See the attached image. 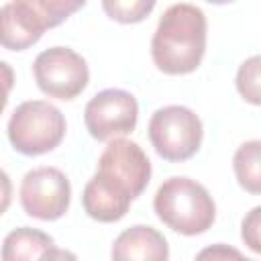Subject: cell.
Instances as JSON below:
<instances>
[{"label": "cell", "instance_id": "obj_1", "mask_svg": "<svg viewBox=\"0 0 261 261\" xmlns=\"http://www.w3.org/2000/svg\"><path fill=\"white\" fill-rule=\"evenodd\" d=\"M206 14L188 2L171 4L151 39V57L159 71L184 75L198 69L206 51Z\"/></svg>", "mask_w": 261, "mask_h": 261}, {"label": "cell", "instance_id": "obj_2", "mask_svg": "<svg viewBox=\"0 0 261 261\" xmlns=\"http://www.w3.org/2000/svg\"><path fill=\"white\" fill-rule=\"evenodd\" d=\"M153 210L167 228L186 237L206 232L216 220V204L208 190L186 175L169 177L159 186Z\"/></svg>", "mask_w": 261, "mask_h": 261}, {"label": "cell", "instance_id": "obj_3", "mask_svg": "<svg viewBox=\"0 0 261 261\" xmlns=\"http://www.w3.org/2000/svg\"><path fill=\"white\" fill-rule=\"evenodd\" d=\"M65 116L45 100H27L10 114L6 133L14 151L37 157L53 151L65 137Z\"/></svg>", "mask_w": 261, "mask_h": 261}, {"label": "cell", "instance_id": "obj_4", "mask_svg": "<svg viewBox=\"0 0 261 261\" xmlns=\"http://www.w3.org/2000/svg\"><path fill=\"white\" fill-rule=\"evenodd\" d=\"M94 177L116 196L133 202L151 179V161L135 141L116 137L102 151Z\"/></svg>", "mask_w": 261, "mask_h": 261}, {"label": "cell", "instance_id": "obj_5", "mask_svg": "<svg viewBox=\"0 0 261 261\" xmlns=\"http://www.w3.org/2000/svg\"><path fill=\"white\" fill-rule=\"evenodd\" d=\"M147 130L151 145L165 161H186L194 157L204 137L198 114L179 104H169L155 110Z\"/></svg>", "mask_w": 261, "mask_h": 261}, {"label": "cell", "instance_id": "obj_6", "mask_svg": "<svg viewBox=\"0 0 261 261\" xmlns=\"http://www.w3.org/2000/svg\"><path fill=\"white\" fill-rule=\"evenodd\" d=\"M33 73L39 90L57 100H73L90 80L86 59L69 47H51L37 55Z\"/></svg>", "mask_w": 261, "mask_h": 261}, {"label": "cell", "instance_id": "obj_7", "mask_svg": "<svg viewBox=\"0 0 261 261\" xmlns=\"http://www.w3.org/2000/svg\"><path fill=\"white\" fill-rule=\"evenodd\" d=\"M71 202V186L67 175L57 167H35L20 181V206L39 220L61 218Z\"/></svg>", "mask_w": 261, "mask_h": 261}, {"label": "cell", "instance_id": "obj_8", "mask_svg": "<svg viewBox=\"0 0 261 261\" xmlns=\"http://www.w3.org/2000/svg\"><path fill=\"white\" fill-rule=\"evenodd\" d=\"M139 118L137 98L118 88L98 92L84 110L88 133L98 141H110L135 130Z\"/></svg>", "mask_w": 261, "mask_h": 261}, {"label": "cell", "instance_id": "obj_9", "mask_svg": "<svg viewBox=\"0 0 261 261\" xmlns=\"http://www.w3.org/2000/svg\"><path fill=\"white\" fill-rule=\"evenodd\" d=\"M110 255L114 261H165L169 257V247L157 228L135 224L114 239Z\"/></svg>", "mask_w": 261, "mask_h": 261}, {"label": "cell", "instance_id": "obj_10", "mask_svg": "<svg viewBox=\"0 0 261 261\" xmlns=\"http://www.w3.org/2000/svg\"><path fill=\"white\" fill-rule=\"evenodd\" d=\"M43 33V24L22 2L12 0L0 8V47L8 51H24L33 47Z\"/></svg>", "mask_w": 261, "mask_h": 261}, {"label": "cell", "instance_id": "obj_11", "mask_svg": "<svg viewBox=\"0 0 261 261\" xmlns=\"http://www.w3.org/2000/svg\"><path fill=\"white\" fill-rule=\"evenodd\" d=\"M53 239L37 228L20 226L6 234L2 243L0 257L4 261H29V259H47L53 251Z\"/></svg>", "mask_w": 261, "mask_h": 261}, {"label": "cell", "instance_id": "obj_12", "mask_svg": "<svg viewBox=\"0 0 261 261\" xmlns=\"http://www.w3.org/2000/svg\"><path fill=\"white\" fill-rule=\"evenodd\" d=\"M261 141L253 139L243 143L232 157V169L237 175L239 186L249 194L261 192Z\"/></svg>", "mask_w": 261, "mask_h": 261}, {"label": "cell", "instance_id": "obj_13", "mask_svg": "<svg viewBox=\"0 0 261 261\" xmlns=\"http://www.w3.org/2000/svg\"><path fill=\"white\" fill-rule=\"evenodd\" d=\"M22 2L43 24V29L59 27L63 20H67L73 12H77L86 0H18Z\"/></svg>", "mask_w": 261, "mask_h": 261}, {"label": "cell", "instance_id": "obj_14", "mask_svg": "<svg viewBox=\"0 0 261 261\" xmlns=\"http://www.w3.org/2000/svg\"><path fill=\"white\" fill-rule=\"evenodd\" d=\"M157 0H102L106 16L122 24H135L145 20L155 8Z\"/></svg>", "mask_w": 261, "mask_h": 261}, {"label": "cell", "instance_id": "obj_15", "mask_svg": "<svg viewBox=\"0 0 261 261\" xmlns=\"http://www.w3.org/2000/svg\"><path fill=\"white\" fill-rule=\"evenodd\" d=\"M259 63H261L259 55H253L247 61H243L237 71V90L253 106L261 102L259 100Z\"/></svg>", "mask_w": 261, "mask_h": 261}, {"label": "cell", "instance_id": "obj_16", "mask_svg": "<svg viewBox=\"0 0 261 261\" xmlns=\"http://www.w3.org/2000/svg\"><path fill=\"white\" fill-rule=\"evenodd\" d=\"M259 228H261V208L255 206L241 224V237L245 241V245L253 251V253H261V237H259Z\"/></svg>", "mask_w": 261, "mask_h": 261}, {"label": "cell", "instance_id": "obj_17", "mask_svg": "<svg viewBox=\"0 0 261 261\" xmlns=\"http://www.w3.org/2000/svg\"><path fill=\"white\" fill-rule=\"evenodd\" d=\"M14 86V71L12 67L0 59V114L4 112L6 104H8V94Z\"/></svg>", "mask_w": 261, "mask_h": 261}, {"label": "cell", "instance_id": "obj_18", "mask_svg": "<svg viewBox=\"0 0 261 261\" xmlns=\"http://www.w3.org/2000/svg\"><path fill=\"white\" fill-rule=\"evenodd\" d=\"M12 202V181L4 169H0V216L10 208Z\"/></svg>", "mask_w": 261, "mask_h": 261}, {"label": "cell", "instance_id": "obj_19", "mask_svg": "<svg viewBox=\"0 0 261 261\" xmlns=\"http://www.w3.org/2000/svg\"><path fill=\"white\" fill-rule=\"evenodd\" d=\"M206 257H212V259H226V257H241V253L237 249H226L222 243L210 247V249H204L202 253H198V259H206Z\"/></svg>", "mask_w": 261, "mask_h": 261}, {"label": "cell", "instance_id": "obj_20", "mask_svg": "<svg viewBox=\"0 0 261 261\" xmlns=\"http://www.w3.org/2000/svg\"><path fill=\"white\" fill-rule=\"evenodd\" d=\"M210 4H228V2H234V0H206Z\"/></svg>", "mask_w": 261, "mask_h": 261}]
</instances>
